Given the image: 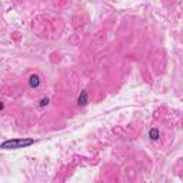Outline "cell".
Returning <instances> with one entry per match:
<instances>
[{
    "instance_id": "2",
    "label": "cell",
    "mask_w": 183,
    "mask_h": 183,
    "mask_svg": "<svg viewBox=\"0 0 183 183\" xmlns=\"http://www.w3.org/2000/svg\"><path fill=\"white\" fill-rule=\"evenodd\" d=\"M39 83H40V77H39L37 74H33V76L30 77V86H32V87H37Z\"/></svg>"
},
{
    "instance_id": "3",
    "label": "cell",
    "mask_w": 183,
    "mask_h": 183,
    "mask_svg": "<svg viewBox=\"0 0 183 183\" xmlns=\"http://www.w3.org/2000/svg\"><path fill=\"white\" fill-rule=\"evenodd\" d=\"M150 136H152V139H157V132H156V130H152V132H150Z\"/></svg>"
},
{
    "instance_id": "1",
    "label": "cell",
    "mask_w": 183,
    "mask_h": 183,
    "mask_svg": "<svg viewBox=\"0 0 183 183\" xmlns=\"http://www.w3.org/2000/svg\"><path fill=\"white\" fill-rule=\"evenodd\" d=\"M33 139H9L1 143V149H24L30 145H33Z\"/></svg>"
}]
</instances>
